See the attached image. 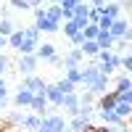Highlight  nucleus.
Masks as SVG:
<instances>
[{"label":"nucleus","instance_id":"nucleus-14","mask_svg":"<svg viewBox=\"0 0 132 132\" xmlns=\"http://www.w3.org/2000/svg\"><path fill=\"white\" fill-rule=\"evenodd\" d=\"M40 119L42 116H37V114H24V116H21V122H19V127L21 129H29V132H37V127H40Z\"/></svg>","mask_w":132,"mask_h":132},{"label":"nucleus","instance_id":"nucleus-28","mask_svg":"<svg viewBox=\"0 0 132 132\" xmlns=\"http://www.w3.org/2000/svg\"><path fill=\"white\" fill-rule=\"evenodd\" d=\"M61 29H63V35H66V37H69V40H71V37L77 35V32H82L79 27H77V24H74V21H63V24H61Z\"/></svg>","mask_w":132,"mask_h":132},{"label":"nucleus","instance_id":"nucleus-9","mask_svg":"<svg viewBox=\"0 0 132 132\" xmlns=\"http://www.w3.org/2000/svg\"><path fill=\"white\" fill-rule=\"evenodd\" d=\"M32 98H35V93L19 85V90L13 93V106H16V108H29V106H32Z\"/></svg>","mask_w":132,"mask_h":132},{"label":"nucleus","instance_id":"nucleus-21","mask_svg":"<svg viewBox=\"0 0 132 132\" xmlns=\"http://www.w3.org/2000/svg\"><path fill=\"white\" fill-rule=\"evenodd\" d=\"M122 13H124V11H122V5H119L116 0H114V3H106V5H103V16H108V19H119Z\"/></svg>","mask_w":132,"mask_h":132},{"label":"nucleus","instance_id":"nucleus-35","mask_svg":"<svg viewBox=\"0 0 132 132\" xmlns=\"http://www.w3.org/2000/svg\"><path fill=\"white\" fill-rule=\"evenodd\" d=\"M79 101H82V103H95V95H93L90 90H85V93H79Z\"/></svg>","mask_w":132,"mask_h":132},{"label":"nucleus","instance_id":"nucleus-2","mask_svg":"<svg viewBox=\"0 0 132 132\" xmlns=\"http://www.w3.org/2000/svg\"><path fill=\"white\" fill-rule=\"evenodd\" d=\"M95 61H98V69L103 74H108V77H111L116 69H122V56H119L116 50H101L95 56Z\"/></svg>","mask_w":132,"mask_h":132},{"label":"nucleus","instance_id":"nucleus-12","mask_svg":"<svg viewBox=\"0 0 132 132\" xmlns=\"http://www.w3.org/2000/svg\"><path fill=\"white\" fill-rule=\"evenodd\" d=\"M48 98L45 95H35V98H32V106H29V111L32 114H37V116H45L48 114Z\"/></svg>","mask_w":132,"mask_h":132},{"label":"nucleus","instance_id":"nucleus-38","mask_svg":"<svg viewBox=\"0 0 132 132\" xmlns=\"http://www.w3.org/2000/svg\"><path fill=\"white\" fill-rule=\"evenodd\" d=\"M0 101H8V87L3 82V77H0Z\"/></svg>","mask_w":132,"mask_h":132},{"label":"nucleus","instance_id":"nucleus-45","mask_svg":"<svg viewBox=\"0 0 132 132\" xmlns=\"http://www.w3.org/2000/svg\"><path fill=\"white\" fill-rule=\"evenodd\" d=\"M106 3H114V0H106Z\"/></svg>","mask_w":132,"mask_h":132},{"label":"nucleus","instance_id":"nucleus-37","mask_svg":"<svg viewBox=\"0 0 132 132\" xmlns=\"http://www.w3.org/2000/svg\"><path fill=\"white\" fill-rule=\"evenodd\" d=\"M8 66H11V61H8V56H5V53H0V74H3V71L8 69Z\"/></svg>","mask_w":132,"mask_h":132},{"label":"nucleus","instance_id":"nucleus-3","mask_svg":"<svg viewBox=\"0 0 132 132\" xmlns=\"http://www.w3.org/2000/svg\"><path fill=\"white\" fill-rule=\"evenodd\" d=\"M66 127H69V119H66L63 114H56V111H50L40 119V127L37 132H66Z\"/></svg>","mask_w":132,"mask_h":132},{"label":"nucleus","instance_id":"nucleus-22","mask_svg":"<svg viewBox=\"0 0 132 132\" xmlns=\"http://www.w3.org/2000/svg\"><path fill=\"white\" fill-rule=\"evenodd\" d=\"M79 50L85 53V56H90V58H95V56H98V53H101V45H98V42H95V40H85V45H82Z\"/></svg>","mask_w":132,"mask_h":132},{"label":"nucleus","instance_id":"nucleus-4","mask_svg":"<svg viewBox=\"0 0 132 132\" xmlns=\"http://www.w3.org/2000/svg\"><path fill=\"white\" fill-rule=\"evenodd\" d=\"M40 45V32L37 27H24V40H21V45H19V56H35V50Z\"/></svg>","mask_w":132,"mask_h":132},{"label":"nucleus","instance_id":"nucleus-43","mask_svg":"<svg viewBox=\"0 0 132 132\" xmlns=\"http://www.w3.org/2000/svg\"><path fill=\"white\" fill-rule=\"evenodd\" d=\"M116 132H129V124H124V127H116Z\"/></svg>","mask_w":132,"mask_h":132},{"label":"nucleus","instance_id":"nucleus-33","mask_svg":"<svg viewBox=\"0 0 132 132\" xmlns=\"http://www.w3.org/2000/svg\"><path fill=\"white\" fill-rule=\"evenodd\" d=\"M69 42H71V48H82V45H85V35H82V32H77Z\"/></svg>","mask_w":132,"mask_h":132},{"label":"nucleus","instance_id":"nucleus-24","mask_svg":"<svg viewBox=\"0 0 132 132\" xmlns=\"http://www.w3.org/2000/svg\"><path fill=\"white\" fill-rule=\"evenodd\" d=\"M132 87V77L129 74H119L116 77V90L114 93H124V90H129Z\"/></svg>","mask_w":132,"mask_h":132},{"label":"nucleus","instance_id":"nucleus-20","mask_svg":"<svg viewBox=\"0 0 132 132\" xmlns=\"http://www.w3.org/2000/svg\"><path fill=\"white\" fill-rule=\"evenodd\" d=\"M77 116L85 119V122H93V119H95V103H82L79 111H77Z\"/></svg>","mask_w":132,"mask_h":132},{"label":"nucleus","instance_id":"nucleus-6","mask_svg":"<svg viewBox=\"0 0 132 132\" xmlns=\"http://www.w3.org/2000/svg\"><path fill=\"white\" fill-rule=\"evenodd\" d=\"M79 106H82V101H79V93H66L58 108H61V111H63L66 116H77V111H79Z\"/></svg>","mask_w":132,"mask_h":132},{"label":"nucleus","instance_id":"nucleus-13","mask_svg":"<svg viewBox=\"0 0 132 132\" xmlns=\"http://www.w3.org/2000/svg\"><path fill=\"white\" fill-rule=\"evenodd\" d=\"M35 27H37V32H40V35H42V32H45V35H53V32H58V29H61V24H56V21H50L48 16L37 19V21H35Z\"/></svg>","mask_w":132,"mask_h":132},{"label":"nucleus","instance_id":"nucleus-42","mask_svg":"<svg viewBox=\"0 0 132 132\" xmlns=\"http://www.w3.org/2000/svg\"><path fill=\"white\" fill-rule=\"evenodd\" d=\"M40 5H42V0H29V8H32V11L40 8Z\"/></svg>","mask_w":132,"mask_h":132},{"label":"nucleus","instance_id":"nucleus-48","mask_svg":"<svg viewBox=\"0 0 132 132\" xmlns=\"http://www.w3.org/2000/svg\"><path fill=\"white\" fill-rule=\"evenodd\" d=\"M129 132H132V127H129Z\"/></svg>","mask_w":132,"mask_h":132},{"label":"nucleus","instance_id":"nucleus-41","mask_svg":"<svg viewBox=\"0 0 132 132\" xmlns=\"http://www.w3.org/2000/svg\"><path fill=\"white\" fill-rule=\"evenodd\" d=\"M95 132H116V127H106V124H101V127H95Z\"/></svg>","mask_w":132,"mask_h":132},{"label":"nucleus","instance_id":"nucleus-16","mask_svg":"<svg viewBox=\"0 0 132 132\" xmlns=\"http://www.w3.org/2000/svg\"><path fill=\"white\" fill-rule=\"evenodd\" d=\"M114 111H116V116H119V119H124V122H127V119L132 116V103L122 101V98L116 95V103H114Z\"/></svg>","mask_w":132,"mask_h":132},{"label":"nucleus","instance_id":"nucleus-5","mask_svg":"<svg viewBox=\"0 0 132 132\" xmlns=\"http://www.w3.org/2000/svg\"><path fill=\"white\" fill-rule=\"evenodd\" d=\"M37 63H40L37 56H19L16 71H19L21 77H32V74H37Z\"/></svg>","mask_w":132,"mask_h":132},{"label":"nucleus","instance_id":"nucleus-15","mask_svg":"<svg viewBox=\"0 0 132 132\" xmlns=\"http://www.w3.org/2000/svg\"><path fill=\"white\" fill-rule=\"evenodd\" d=\"M45 98H48V103H50V106H56V108H58V106H61V101H63V93L56 87V82H53V85H48V87H45Z\"/></svg>","mask_w":132,"mask_h":132},{"label":"nucleus","instance_id":"nucleus-23","mask_svg":"<svg viewBox=\"0 0 132 132\" xmlns=\"http://www.w3.org/2000/svg\"><path fill=\"white\" fill-rule=\"evenodd\" d=\"M66 79H69L71 85L79 87L82 85V66H74V69H66Z\"/></svg>","mask_w":132,"mask_h":132},{"label":"nucleus","instance_id":"nucleus-30","mask_svg":"<svg viewBox=\"0 0 132 132\" xmlns=\"http://www.w3.org/2000/svg\"><path fill=\"white\" fill-rule=\"evenodd\" d=\"M8 5L16 11H29V0H8Z\"/></svg>","mask_w":132,"mask_h":132},{"label":"nucleus","instance_id":"nucleus-39","mask_svg":"<svg viewBox=\"0 0 132 132\" xmlns=\"http://www.w3.org/2000/svg\"><path fill=\"white\" fill-rule=\"evenodd\" d=\"M119 98H122V101H127V103H132V87L129 90H124V93H116Z\"/></svg>","mask_w":132,"mask_h":132},{"label":"nucleus","instance_id":"nucleus-29","mask_svg":"<svg viewBox=\"0 0 132 132\" xmlns=\"http://www.w3.org/2000/svg\"><path fill=\"white\" fill-rule=\"evenodd\" d=\"M82 35H85V40H95L98 37V24H87L82 29Z\"/></svg>","mask_w":132,"mask_h":132},{"label":"nucleus","instance_id":"nucleus-46","mask_svg":"<svg viewBox=\"0 0 132 132\" xmlns=\"http://www.w3.org/2000/svg\"><path fill=\"white\" fill-rule=\"evenodd\" d=\"M0 132H5V129H3V127H0Z\"/></svg>","mask_w":132,"mask_h":132},{"label":"nucleus","instance_id":"nucleus-1","mask_svg":"<svg viewBox=\"0 0 132 132\" xmlns=\"http://www.w3.org/2000/svg\"><path fill=\"white\" fill-rule=\"evenodd\" d=\"M108 82H111V77L103 74L101 69H98V63H87V66H82V85H85L95 98L103 95V93H108Z\"/></svg>","mask_w":132,"mask_h":132},{"label":"nucleus","instance_id":"nucleus-11","mask_svg":"<svg viewBox=\"0 0 132 132\" xmlns=\"http://www.w3.org/2000/svg\"><path fill=\"white\" fill-rule=\"evenodd\" d=\"M114 103H116V93L114 90H108V93L95 98V108L98 111H108V108H114Z\"/></svg>","mask_w":132,"mask_h":132},{"label":"nucleus","instance_id":"nucleus-31","mask_svg":"<svg viewBox=\"0 0 132 132\" xmlns=\"http://www.w3.org/2000/svg\"><path fill=\"white\" fill-rule=\"evenodd\" d=\"M101 19H103V8H93L90 5V24H98Z\"/></svg>","mask_w":132,"mask_h":132},{"label":"nucleus","instance_id":"nucleus-19","mask_svg":"<svg viewBox=\"0 0 132 132\" xmlns=\"http://www.w3.org/2000/svg\"><path fill=\"white\" fill-rule=\"evenodd\" d=\"M45 16L50 21H56V24H63V8L56 3V5H45Z\"/></svg>","mask_w":132,"mask_h":132},{"label":"nucleus","instance_id":"nucleus-7","mask_svg":"<svg viewBox=\"0 0 132 132\" xmlns=\"http://www.w3.org/2000/svg\"><path fill=\"white\" fill-rule=\"evenodd\" d=\"M21 87L32 90L35 95H45V87H48V82L42 79L40 74H32V77H21Z\"/></svg>","mask_w":132,"mask_h":132},{"label":"nucleus","instance_id":"nucleus-18","mask_svg":"<svg viewBox=\"0 0 132 132\" xmlns=\"http://www.w3.org/2000/svg\"><path fill=\"white\" fill-rule=\"evenodd\" d=\"M35 56H37L40 61H50L53 56H56V45H50V42H40L37 50H35Z\"/></svg>","mask_w":132,"mask_h":132},{"label":"nucleus","instance_id":"nucleus-44","mask_svg":"<svg viewBox=\"0 0 132 132\" xmlns=\"http://www.w3.org/2000/svg\"><path fill=\"white\" fill-rule=\"evenodd\" d=\"M5 114V101H0V116Z\"/></svg>","mask_w":132,"mask_h":132},{"label":"nucleus","instance_id":"nucleus-26","mask_svg":"<svg viewBox=\"0 0 132 132\" xmlns=\"http://www.w3.org/2000/svg\"><path fill=\"white\" fill-rule=\"evenodd\" d=\"M21 40H24V27H19L13 35L8 37V48H13V50H19V45H21Z\"/></svg>","mask_w":132,"mask_h":132},{"label":"nucleus","instance_id":"nucleus-32","mask_svg":"<svg viewBox=\"0 0 132 132\" xmlns=\"http://www.w3.org/2000/svg\"><path fill=\"white\" fill-rule=\"evenodd\" d=\"M122 69H124V74H132V53L122 56Z\"/></svg>","mask_w":132,"mask_h":132},{"label":"nucleus","instance_id":"nucleus-25","mask_svg":"<svg viewBox=\"0 0 132 132\" xmlns=\"http://www.w3.org/2000/svg\"><path fill=\"white\" fill-rule=\"evenodd\" d=\"M16 29H19V27H16L11 19H0V35H3V37H11Z\"/></svg>","mask_w":132,"mask_h":132},{"label":"nucleus","instance_id":"nucleus-49","mask_svg":"<svg viewBox=\"0 0 132 132\" xmlns=\"http://www.w3.org/2000/svg\"><path fill=\"white\" fill-rule=\"evenodd\" d=\"M129 77H132V74H129Z\"/></svg>","mask_w":132,"mask_h":132},{"label":"nucleus","instance_id":"nucleus-17","mask_svg":"<svg viewBox=\"0 0 132 132\" xmlns=\"http://www.w3.org/2000/svg\"><path fill=\"white\" fill-rule=\"evenodd\" d=\"M95 42L101 45V50H114V45H116V40L111 37V32H103V29H98Z\"/></svg>","mask_w":132,"mask_h":132},{"label":"nucleus","instance_id":"nucleus-47","mask_svg":"<svg viewBox=\"0 0 132 132\" xmlns=\"http://www.w3.org/2000/svg\"><path fill=\"white\" fill-rule=\"evenodd\" d=\"M56 3H61V0H56Z\"/></svg>","mask_w":132,"mask_h":132},{"label":"nucleus","instance_id":"nucleus-10","mask_svg":"<svg viewBox=\"0 0 132 132\" xmlns=\"http://www.w3.org/2000/svg\"><path fill=\"white\" fill-rule=\"evenodd\" d=\"M61 58H63V69H74V66H82L85 53H82L79 48H71V50H66Z\"/></svg>","mask_w":132,"mask_h":132},{"label":"nucleus","instance_id":"nucleus-40","mask_svg":"<svg viewBox=\"0 0 132 132\" xmlns=\"http://www.w3.org/2000/svg\"><path fill=\"white\" fill-rule=\"evenodd\" d=\"M119 5H122V11H132V0H116Z\"/></svg>","mask_w":132,"mask_h":132},{"label":"nucleus","instance_id":"nucleus-27","mask_svg":"<svg viewBox=\"0 0 132 132\" xmlns=\"http://www.w3.org/2000/svg\"><path fill=\"white\" fill-rule=\"evenodd\" d=\"M56 87H58V90H61L63 95H66V93H77V85H71L69 79H66V77H61V79L56 82Z\"/></svg>","mask_w":132,"mask_h":132},{"label":"nucleus","instance_id":"nucleus-36","mask_svg":"<svg viewBox=\"0 0 132 132\" xmlns=\"http://www.w3.org/2000/svg\"><path fill=\"white\" fill-rule=\"evenodd\" d=\"M21 116H24V114H21V108H19V111L8 114V122H11V124H19V122H21Z\"/></svg>","mask_w":132,"mask_h":132},{"label":"nucleus","instance_id":"nucleus-8","mask_svg":"<svg viewBox=\"0 0 132 132\" xmlns=\"http://www.w3.org/2000/svg\"><path fill=\"white\" fill-rule=\"evenodd\" d=\"M95 116L101 119V124H106V127H124V124H127L124 119L116 116L114 108H108V111H98V108H95Z\"/></svg>","mask_w":132,"mask_h":132},{"label":"nucleus","instance_id":"nucleus-34","mask_svg":"<svg viewBox=\"0 0 132 132\" xmlns=\"http://www.w3.org/2000/svg\"><path fill=\"white\" fill-rule=\"evenodd\" d=\"M111 24H114V19H108V16H103L101 21H98V29H103V32H108V29H111Z\"/></svg>","mask_w":132,"mask_h":132}]
</instances>
